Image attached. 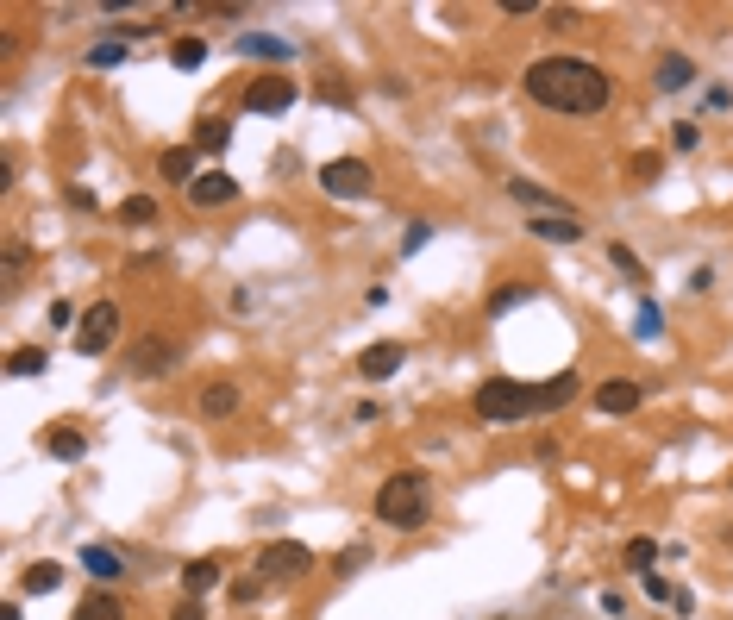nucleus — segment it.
I'll use <instances>...</instances> for the list:
<instances>
[{
    "label": "nucleus",
    "instance_id": "0eeeda50",
    "mask_svg": "<svg viewBox=\"0 0 733 620\" xmlns=\"http://www.w3.org/2000/svg\"><path fill=\"white\" fill-rule=\"evenodd\" d=\"M401 364H408V345H401V339H376V345L358 351V364H351V370H358L364 383H389Z\"/></svg>",
    "mask_w": 733,
    "mask_h": 620
},
{
    "label": "nucleus",
    "instance_id": "20e7f679",
    "mask_svg": "<svg viewBox=\"0 0 733 620\" xmlns=\"http://www.w3.org/2000/svg\"><path fill=\"white\" fill-rule=\"evenodd\" d=\"M307 570H314V552H307L301 539H270L264 552H257V577L264 583H295Z\"/></svg>",
    "mask_w": 733,
    "mask_h": 620
},
{
    "label": "nucleus",
    "instance_id": "37998d69",
    "mask_svg": "<svg viewBox=\"0 0 733 620\" xmlns=\"http://www.w3.org/2000/svg\"><path fill=\"white\" fill-rule=\"evenodd\" d=\"M683 282H690V295H708V289H715V270H696V276H683Z\"/></svg>",
    "mask_w": 733,
    "mask_h": 620
},
{
    "label": "nucleus",
    "instance_id": "f704fd0d",
    "mask_svg": "<svg viewBox=\"0 0 733 620\" xmlns=\"http://www.w3.org/2000/svg\"><path fill=\"white\" fill-rule=\"evenodd\" d=\"M702 145V126H696V119H677V126H671V151H696Z\"/></svg>",
    "mask_w": 733,
    "mask_h": 620
},
{
    "label": "nucleus",
    "instance_id": "cd10ccee",
    "mask_svg": "<svg viewBox=\"0 0 733 620\" xmlns=\"http://www.w3.org/2000/svg\"><path fill=\"white\" fill-rule=\"evenodd\" d=\"M170 63H176V69H201V63H207V38H176V44H170Z\"/></svg>",
    "mask_w": 733,
    "mask_h": 620
},
{
    "label": "nucleus",
    "instance_id": "412c9836",
    "mask_svg": "<svg viewBox=\"0 0 733 620\" xmlns=\"http://www.w3.org/2000/svg\"><path fill=\"white\" fill-rule=\"evenodd\" d=\"M44 451H51L57 464H76L88 451V433H82V426H51V433H44Z\"/></svg>",
    "mask_w": 733,
    "mask_h": 620
},
{
    "label": "nucleus",
    "instance_id": "72a5a7b5",
    "mask_svg": "<svg viewBox=\"0 0 733 620\" xmlns=\"http://www.w3.org/2000/svg\"><path fill=\"white\" fill-rule=\"evenodd\" d=\"M608 264H614V270H621L627 282H646V270H640V257H633L627 245H608Z\"/></svg>",
    "mask_w": 733,
    "mask_h": 620
},
{
    "label": "nucleus",
    "instance_id": "4468645a",
    "mask_svg": "<svg viewBox=\"0 0 733 620\" xmlns=\"http://www.w3.org/2000/svg\"><path fill=\"white\" fill-rule=\"evenodd\" d=\"M82 570L94 577V589H113L126 577V558L113 552V545H82Z\"/></svg>",
    "mask_w": 733,
    "mask_h": 620
},
{
    "label": "nucleus",
    "instance_id": "1a4fd4ad",
    "mask_svg": "<svg viewBox=\"0 0 733 620\" xmlns=\"http://www.w3.org/2000/svg\"><path fill=\"white\" fill-rule=\"evenodd\" d=\"M239 201V176H226V170H201L195 182H188V207H232Z\"/></svg>",
    "mask_w": 733,
    "mask_h": 620
},
{
    "label": "nucleus",
    "instance_id": "bb28decb",
    "mask_svg": "<svg viewBox=\"0 0 733 620\" xmlns=\"http://www.w3.org/2000/svg\"><path fill=\"white\" fill-rule=\"evenodd\" d=\"M627 176L633 182H658V176H665V151H633L627 157Z\"/></svg>",
    "mask_w": 733,
    "mask_h": 620
},
{
    "label": "nucleus",
    "instance_id": "c03bdc74",
    "mask_svg": "<svg viewBox=\"0 0 733 620\" xmlns=\"http://www.w3.org/2000/svg\"><path fill=\"white\" fill-rule=\"evenodd\" d=\"M51 320H57V326H82V320H76V307H69V301H51Z\"/></svg>",
    "mask_w": 733,
    "mask_h": 620
},
{
    "label": "nucleus",
    "instance_id": "c756f323",
    "mask_svg": "<svg viewBox=\"0 0 733 620\" xmlns=\"http://www.w3.org/2000/svg\"><path fill=\"white\" fill-rule=\"evenodd\" d=\"M113 63H126V44H120V38L88 44V69H113Z\"/></svg>",
    "mask_w": 733,
    "mask_h": 620
},
{
    "label": "nucleus",
    "instance_id": "4c0bfd02",
    "mask_svg": "<svg viewBox=\"0 0 733 620\" xmlns=\"http://www.w3.org/2000/svg\"><path fill=\"white\" fill-rule=\"evenodd\" d=\"M69 207H76V213H94L101 201H94V188H82V182H76V188H69Z\"/></svg>",
    "mask_w": 733,
    "mask_h": 620
},
{
    "label": "nucleus",
    "instance_id": "393cba45",
    "mask_svg": "<svg viewBox=\"0 0 733 620\" xmlns=\"http://www.w3.org/2000/svg\"><path fill=\"white\" fill-rule=\"evenodd\" d=\"M57 583H63V564L38 558V564H26V577H19V595H51Z\"/></svg>",
    "mask_w": 733,
    "mask_h": 620
},
{
    "label": "nucleus",
    "instance_id": "49530a36",
    "mask_svg": "<svg viewBox=\"0 0 733 620\" xmlns=\"http://www.w3.org/2000/svg\"><path fill=\"white\" fill-rule=\"evenodd\" d=\"M0 620H19V595H7V602H0Z\"/></svg>",
    "mask_w": 733,
    "mask_h": 620
},
{
    "label": "nucleus",
    "instance_id": "6ab92c4d",
    "mask_svg": "<svg viewBox=\"0 0 733 620\" xmlns=\"http://www.w3.org/2000/svg\"><path fill=\"white\" fill-rule=\"evenodd\" d=\"M69 620H126V602H120L113 589H88L82 602H76V614H69Z\"/></svg>",
    "mask_w": 733,
    "mask_h": 620
},
{
    "label": "nucleus",
    "instance_id": "6e6552de",
    "mask_svg": "<svg viewBox=\"0 0 733 620\" xmlns=\"http://www.w3.org/2000/svg\"><path fill=\"white\" fill-rule=\"evenodd\" d=\"M295 76H257L251 88H245V113H289L295 107Z\"/></svg>",
    "mask_w": 733,
    "mask_h": 620
},
{
    "label": "nucleus",
    "instance_id": "b1692460",
    "mask_svg": "<svg viewBox=\"0 0 733 620\" xmlns=\"http://www.w3.org/2000/svg\"><path fill=\"white\" fill-rule=\"evenodd\" d=\"M51 370V351L44 345H13L7 351V376H19V383H26V376H44Z\"/></svg>",
    "mask_w": 733,
    "mask_h": 620
},
{
    "label": "nucleus",
    "instance_id": "4be33fe9",
    "mask_svg": "<svg viewBox=\"0 0 733 620\" xmlns=\"http://www.w3.org/2000/svg\"><path fill=\"white\" fill-rule=\"evenodd\" d=\"M220 577H226V570H220V558H188V564H182V589L195 595V602H201L207 589H220Z\"/></svg>",
    "mask_w": 733,
    "mask_h": 620
},
{
    "label": "nucleus",
    "instance_id": "7ed1b4c3",
    "mask_svg": "<svg viewBox=\"0 0 733 620\" xmlns=\"http://www.w3.org/2000/svg\"><path fill=\"white\" fill-rule=\"evenodd\" d=\"M470 408H477L483 426H520L527 414H539V395L533 383H514V376H489V383L470 395Z\"/></svg>",
    "mask_w": 733,
    "mask_h": 620
},
{
    "label": "nucleus",
    "instance_id": "a19ab883",
    "mask_svg": "<svg viewBox=\"0 0 733 620\" xmlns=\"http://www.w3.org/2000/svg\"><path fill=\"white\" fill-rule=\"evenodd\" d=\"M502 13H514V19H527V13H546L539 0H502Z\"/></svg>",
    "mask_w": 733,
    "mask_h": 620
},
{
    "label": "nucleus",
    "instance_id": "ddd939ff",
    "mask_svg": "<svg viewBox=\"0 0 733 620\" xmlns=\"http://www.w3.org/2000/svg\"><path fill=\"white\" fill-rule=\"evenodd\" d=\"M157 176L163 182H176V188H188L201 176V151L195 145H170V151H157Z\"/></svg>",
    "mask_w": 733,
    "mask_h": 620
},
{
    "label": "nucleus",
    "instance_id": "e433bc0d",
    "mask_svg": "<svg viewBox=\"0 0 733 620\" xmlns=\"http://www.w3.org/2000/svg\"><path fill=\"white\" fill-rule=\"evenodd\" d=\"M364 564H370V545H351V552H339V558H333L339 577H351V570H364Z\"/></svg>",
    "mask_w": 733,
    "mask_h": 620
},
{
    "label": "nucleus",
    "instance_id": "dca6fc26",
    "mask_svg": "<svg viewBox=\"0 0 733 620\" xmlns=\"http://www.w3.org/2000/svg\"><path fill=\"white\" fill-rule=\"evenodd\" d=\"M640 401H646V389L633 383V376H608V383L596 389V408H602V414H633Z\"/></svg>",
    "mask_w": 733,
    "mask_h": 620
},
{
    "label": "nucleus",
    "instance_id": "a878e982",
    "mask_svg": "<svg viewBox=\"0 0 733 620\" xmlns=\"http://www.w3.org/2000/svg\"><path fill=\"white\" fill-rule=\"evenodd\" d=\"M120 226H157V195H126L120 201Z\"/></svg>",
    "mask_w": 733,
    "mask_h": 620
},
{
    "label": "nucleus",
    "instance_id": "39448f33",
    "mask_svg": "<svg viewBox=\"0 0 733 620\" xmlns=\"http://www.w3.org/2000/svg\"><path fill=\"white\" fill-rule=\"evenodd\" d=\"M370 188H376V176H370L364 157H333V163H320V195H333V201H364Z\"/></svg>",
    "mask_w": 733,
    "mask_h": 620
},
{
    "label": "nucleus",
    "instance_id": "aec40b11",
    "mask_svg": "<svg viewBox=\"0 0 733 620\" xmlns=\"http://www.w3.org/2000/svg\"><path fill=\"white\" fill-rule=\"evenodd\" d=\"M188 145H195L201 157H220L232 145V126H226L220 113H207V119H195V138H188Z\"/></svg>",
    "mask_w": 733,
    "mask_h": 620
},
{
    "label": "nucleus",
    "instance_id": "f257e3e1",
    "mask_svg": "<svg viewBox=\"0 0 733 620\" xmlns=\"http://www.w3.org/2000/svg\"><path fill=\"white\" fill-rule=\"evenodd\" d=\"M520 88H527V101L533 107H546V113H571V119H589V113H602L614 101V76L602 63H589V57H533L527 63V76H520Z\"/></svg>",
    "mask_w": 733,
    "mask_h": 620
},
{
    "label": "nucleus",
    "instance_id": "2f4dec72",
    "mask_svg": "<svg viewBox=\"0 0 733 620\" xmlns=\"http://www.w3.org/2000/svg\"><path fill=\"white\" fill-rule=\"evenodd\" d=\"M520 301H533V289H520V282H514V289H495L489 295V320H502L508 307H520Z\"/></svg>",
    "mask_w": 733,
    "mask_h": 620
},
{
    "label": "nucleus",
    "instance_id": "ea45409f",
    "mask_svg": "<svg viewBox=\"0 0 733 620\" xmlns=\"http://www.w3.org/2000/svg\"><path fill=\"white\" fill-rule=\"evenodd\" d=\"M170 620H207V608L195 602V595H188V602H176V614H170Z\"/></svg>",
    "mask_w": 733,
    "mask_h": 620
},
{
    "label": "nucleus",
    "instance_id": "9b49d317",
    "mask_svg": "<svg viewBox=\"0 0 733 620\" xmlns=\"http://www.w3.org/2000/svg\"><path fill=\"white\" fill-rule=\"evenodd\" d=\"M245 408V389L232 383V376H214V383L201 389V420H232Z\"/></svg>",
    "mask_w": 733,
    "mask_h": 620
},
{
    "label": "nucleus",
    "instance_id": "f03ea898",
    "mask_svg": "<svg viewBox=\"0 0 733 620\" xmlns=\"http://www.w3.org/2000/svg\"><path fill=\"white\" fill-rule=\"evenodd\" d=\"M370 514L383 520V527H395V533H420L433 520V476L427 470H395V476H383V483H376Z\"/></svg>",
    "mask_w": 733,
    "mask_h": 620
},
{
    "label": "nucleus",
    "instance_id": "a18cd8bd",
    "mask_svg": "<svg viewBox=\"0 0 733 620\" xmlns=\"http://www.w3.org/2000/svg\"><path fill=\"white\" fill-rule=\"evenodd\" d=\"M640 583H646L652 602H671V583H665V577H640Z\"/></svg>",
    "mask_w": 733,
    "mask_h": 620
},
{
    "label": "nucleus",
    "instance_id": "79ce46f5",
    "mask_svg": "<svg viewBox=\"0 0 733 620\" xmlns=\"http://www.w3.org/2000/svg\"><path fill=\"white\" fill-rule=\"evenodd\" d=\"M546 26H558V32H564V26H577V13H571V7H546Z\"/></svg>",
    "mask_w": 733,
    "mask_h": 620
},
{
    "label": "nucleus",
    "instance_id": "473e14b6",
    "mask_svg": "<svg viewBox=\"0 0 733 620\" xmlns=\"http://www.w3.org/2000/svg\"><path fill=\"white\" fill-rule=\"evenodd\" d=\"M433 245V220H408V238H401V257H414V251H427Z\"/></svg>",
    "mask_w": 733,
    "mask_h": 620
},
{
    "label": "nucleus",
    "instance_id": "f3484780",
    "mask_svg": "<svg viewBox=\"0 0 733 620\" xmlns=\"http://www.w3.org/2000/svg\"><path fill=\"white\" fill-rule=\"evenodd\" d=\"M239 57H257V63H289L295 44L289 38H270V32H239Z\"/></svg>",
    "mask_w": 733,
    "mask_h": 620
},
{
    "label": "nucleus",
    "instance_id": "c85d7f7f",
    "mask_svg": "<svg viewBox=\"0 0 733 620\" xmlns=\"http://www.w3.org/2000/svg\"><path fill=\"white\" fill-rule=\"evenodd\" d=\"M633 332H640V339H665V314H658L652 295L640 301V314H633Z\"/></svg>",
    "mask_w": 733,
    "mask_h": 620
},
{
    "label": "nucleus",
    "instance_id": "7c9ffc66",
    "mask_svg": "<svg viewBox=\"0 0 733 620\" xmlns=\"http://www.w3.org/2000/svg\"><path fill=\"white\" fill-rule=\"evenodd\" d=\"M652 564H658V545H652V539H627V570L652 577Z\"/></svg>",
    "mask_w": 733,
    "mask_h": 620
},
{
    "label": "nucleus",
    "instance_id": "58836bf2",
    "mask_svg": "<svg viewBox=\"0 0 733 620\" xmlns=\"http://www.w3.org/2000/svg\"><path fill=\"white\" fill-rule=\"evenodd\" d=\"M26 257H32V251H26V245H19V238H7V270H13V276H19V270H26Z\"/></svg>",
    "mask_w": 733,
    "mask_h": 620
},
{
    "label": "nucleus",
    "instance_id": "2eb2a0df",
    "mask_svg": "<svg viewBox=\"0 0 733 620\" xmlns=\"http://www.w3.org/2000/svg\"><path fill=\"white\" fill-rule=\"evenodd\" d=\"M533 395H539V414H564V408L583 395V376H577V370H558L552 383H539Z\"/></svg>",
    "mask_w": 733,
    "mask_h": 620
},
{
    "label": "nucleus",
    "instance_id": "423d86ee",
    "mask_svg": "<svg viewBox=\"0 0 733 620\" xmlns=\"http://www.w3.org/2000/svg\"><path fill=\"white\" fill-rule=\"evenodd\" d=\"M113 339H120V307L94 301L88 314H82V326H76V351L82 357H101V351H113Z\"/></svg>",
    "mask_w": 733,
    "mask_h": 620
},
{
    "label": "nucleus",
    "instance_id": "f8f14e48",
    "mask_svg": "<svg viewBox=\"0 0 733 620\" xmlns=\"http://www.w3.org/2000/svg\"><path fill=\"white\" fill-rule=\"evenodd\" d=\"M527 232L539 238V245H577L583 238L577 213H527Z\"/></svg>",
    "mask_w": 733,
    "mask_h": 620
},
{
    "label": "nucleus",
    "instance_id": "9d476101",
    "mask_svg": "<svg viewBox=\"0 0 733 620\" xmlns=\"http://www.w3.org/2000/svg\"><path fill=\"white\" fill-rule=\"evenodd\" d=\"M182 364V345H170V339H145L132 357H126V376H170Z\"/></svg>",
    "mask_w": 733,
    "mask_h": 620
},
{
    "label": "nucleus",
    "instance_id": "c9c22d12",
    "mask_svg": "<svg viewBox=\"0 0 733 620\" xmlns=\"http://www.w3.org/2000/svg\"><path fill=\"white\" fill-rule=\"evenodd\" d=\"M257 595H264V577H257V570H251V577H239V583H232V602H239V608H251Z\"/></svg>",
    "mask_w": 733,
    "mask_h": 620
},
{
    "label": "nucleus",
    "instance_id": "5701e85b",
    "mask_svg": "<svg viewBox=\"0 0 733 620\" xmlns=\"http://www.w3.org/2000/svg\"><path fill=\"white\" fill-rule=\"evenodd\" d=\"M508 195H514L520 207H533V213H571V207L552 195V188H539V182H527V176H514V182H508Z\"/></svg>",
    "mask_w": 733,
    "mask_h": 620
},
{
    "label": "nucleus",
    "instance_id": "a211bd4d",
    "mask_svg": "<svg viewBox=\"0 0 733 620\" xmlns=\"http://www.w3.org/2000/svg\"><path fill=\"white\" fill-rule=\"evenodd\" d=\"M658 94H683V88H690L696 82V63L690 57H683V51H665V57H658Z\"/></svg>",
    "mask_w": 733,
    "mask_h": 620
}]
</instances>
